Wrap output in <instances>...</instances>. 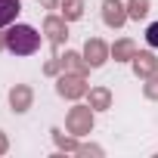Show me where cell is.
I'll use <instances>...</instances> for the list:
<instances>
[{"label": "cell", "instance_id": "obj_1", "mask_svg": "<svg viewBox=\"0 0 158 158\" xmlns=\"http://www.w3.org/2000/svg\"><path fill=\"white\" fill-rule=\"evenodd\" d=\"M3 47H6L10 53H16V56H28V53H34V50L40 47V34H37L31 25H16V28H10Z\"/></svg>", "mask_w": 158, "mask_h": 158}, {"label": "cell", "instance_id": "obj_2", "mask_svg": "<svg viewBox=\"0 0 158 158\" xmlns=\"http://www.w3.org/2000/svg\"><path fill=\"white\" fill-rule=\"evenodd\" d=\"M102 10H106V22H109V25H121V22H124V13H121L124 6L118 3V0H106Z\"/></svg>", "mask_w": 158, "mask_h": 158}, {"label": "cell", "instance_id": "obj_3", "mask_svg": "<svg viewBox=\"0 0 158 158\" xmlns=\"http://www.w3.org/2000/svg\"><path fill=\"white\" fill-rule=\"evenodd\" d=\"M19 13V0H0V28L10 25Z\"/></svg>", "mask_w": 158, "mask_h": 158}, {"label": "cell", "instance_id": "obj_4", "mask_svg": "<svg viewBox=\"0 0 158 158\" xmlns=\"http://www.w3.org/2000/svg\"><path fill=\"white\" fill-rule=\"evenodd\" d=\"M102 56H106L102 44H99V40H90V44H87V62H90V65H102Z\"/></svg>", "mask_w": 158, "mask_h": 158}, {"label": "cell", "instance_id": "obj_5", "mask_svg": "<svg viewBox=\"0 0 158 158\" xmlns=\"http://www.w3.org/2000/svg\"><path fill=\"white\" fill-rule=\"evenodd\" d=\"M149 13V0H130V16L133 19H143Z\"/></svg>", "mask_w": 158, "mask_h": 158}, {"label": "cell", "instance_id": "obj_6", "mask_svg": "<svg viewBox=\"0 0 158 158\" xmlns=\"http://www.w3.org/2000/svg\"><path fill=\"white\" fill-rule=\"evenodd\" d=\"M13 106H16L19 112H25V106H28V90H13Z\"/></svg>", "mask_w": 158, "mask_h": 158}, {"label": "cell", "instance_id": "obj_7", "mask_svg": "<svg viewBox=\"0 0 158 158\" xmlns=\"http://www.w3.org/2000/svg\"><path fill=\"white\" fill-rule=\"evenodd\" d=\"M133 59H136V71H143V74L155 68V62H152V56H133Z\"/></svg>", "mask_w": 158, "mask_h": 158}, {"label": "cell", "instance_id": "obj_8", "mask_svg": "<svg viewBox=\"0 0 158 158\" xmlns=\"http://www.w3.org/2000/svg\"><path fill=\"white\" fill-rule=\"evenodd\" d=\"M146 40H149V47H158V22H152V25H149Z\"/></svg>", "mask_w": 158, "mask_h": 158}, {"label": "cell", "instance_id": "obj_9", "mask_svg": "<svg viewBox=\"0 0 158 158\" xmlns=\"http://www.w3.org/2000/svg\"><path fill=\"white\" fill-rule=\"evenodd\" d=\"M71 124H74V127H84V124H90V118H84V115H74V118H71Z\"/></svg>", "mask_w": 158, "mask_h": 158}, {"label": "cell", "instance_id": "obj_10", "mask_svg": "<svg viewBox=\"0 0 158 158\" xmlns=\"http://www.w3.org/2000/svg\"><path fill=\"white\" fill-rule=\"evenodd\" d=\"M127 53H130V44H121V47L115 50V56H127Z\"/></svg>", "mask_w": 158, "mask_h": 158}]
</instances>
